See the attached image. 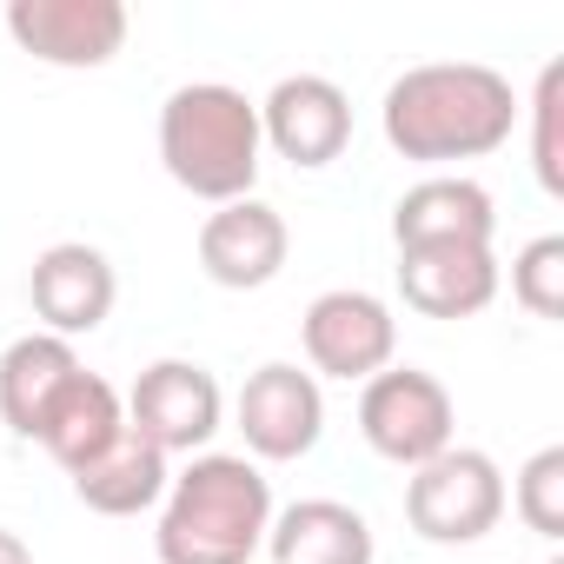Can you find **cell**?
<instances>
[{
  "instance_id": "6da1fadb",
  "label": "cell",
  "mask_w": 564,
  "mask_h": 564,
  "mask_svg": "<svg viewBox=\"0 0 564 564\" xmlns=\"http://www.w3.org/2000/svg\"><path fill=\"white\" fill-rule=\"evenodd\" d=\"M518 94L498 67L485 61H425V67H405L392 87H386V107H379V127H386V147L412 166H458V160H485L511 140L518 127Z\"/></svg>"
},
{
  "instance_id": "7a4b0ae2",
  "label": "cell",
  "mask_w": 564,
  "mask_h": 564,
  "mask_svg": "<svg viewBox=\"0 0 564 564\" xmlns=\"http://www.w3.org/2000/svg\"><path fill=\"white\" fill-rule=\"evenodd\" d=\"M272 485L246 452H199L160 498V564H252L265 551Z\"/></svg>"
},
{
  "instance_id": "3957f363",
  "label": "cell",
  "mask_w": 564,
  "mask_h": 564,
  "mask_svg": "<svg viewBox=\"0 0 564 564\" xmlns=\"http://www.w3.org/2000/svg\"><path fill=\"white\" fill-rule=\"evenodd\" d=\"M259 100L226 80H186L160 107V166L206 206L252 199L259 186Z\"/></svg>"
},
{
  "instance_id": "277c9868",
  "label": "cell",
  "mask_w": 564,
  "mask_h": 564,
  "mask_svg": "<svg viewBox=\"0 0 564 564\" xmlns=\"http://www.w3.org/2000/svg\"><path fill=\"white\" fill-rule=\"evenodd\" d=\"M359 438H366L386 465L419 471V465H432L438 452L458 445V405H452V392H445L432 372H419V366H386V372H372L366 392H359Z\"/></svg>"
},
{
  "instance_id": "5b68a950",
  "label": "cell",
  "mask_w": 564,
  "mask_h": 564,
  "mask_svg": "<svg viewBox=\"0 0 564 564\" xmlns=\"http://www.w3.org/2000/svg\"><path fill=\"white\" fill-rule=\"evenodd\" d=\"M505 518V471L478 445H452L405 478V524L425 544H478Z\"/></svg>"
},
{
  "instance_id": "8992f818",
  "label": "cell",
  "mask_w": 564,
  "mask_h": 564,
  "mask_svg": "<svg viewBox=\"0 0 564 564\" xmlns=\"http://www.w3.org/2000/svg\"><path fill=\"white\" fill-rule=\"evenodd\" d=\"M300 346H306V366L313 379H346V386H366L372 372L392 366L399 352V319L379 293L366 286H333L306 306L300 319Z\"/></svg>"
},
{
  "instance_id": "52a82bcc",
  "label": "cell",
  "mask_w": 564,
  "mask_h": 564,
  "mask_svg": "<svg viewBox=\"0 0 564 564\" xmlns=\"http://www.w3.org/2000/svg\"><path fill=\"white\" fill-rule=\"evenodd\" d=\"M226 419V392L199 359H153L127 392V425L166 458H199Z\"/></svg>"
},
{
  "instance_id": "ba28073f",
  "label": "cell",
  "mask_w": 564,
  "mask_h": 564,
  "mask_svg": "<svg viewBox=\"0 0 564 564\" xmlns=\"http://www.w3.org/2000/svg\"><path fill=\"white\" fill-rule=\"evenodd\" d=\"M232 419H239V438L252 458L265 465H293L319 445L326 432V392L306 366L293 359H272L259 372H246L239 399H232Z\"/></svg>"
},
{
  "instance_id": "9c48e42d",
  "label": "cell",
  "mask_w": 564,
  "mask_h": 564,
  "mask_svg": "<svg viewBox=\"0 0 564 564\" xmlns=\"http://www.w3.org/2000/svg\"><path fill=\"white\" fill-rule=\"evenodd\" d=\"M259 140L279 160H293L300 173L333 166L352 147V100H346V87L326 80V74H286L259 100Z\"/></svg>"
},
{
  "instance_id": "30bf717a",
  "label": "cell",
  "mask_w": 564,
  "mask_h": 564,
  "mask_svg": "<svg viewBox=\"0 0 564 564\" xmlns=\"http://www.w3.org/2000/svg\"><path fill=\"white\" fill-rule=\"evenodd\" d=\"M127 8L120 0H14L8 8V34L21 54H34L41 67H107L127 47Z\"/></svg>"
},
{
  "instance_id": "8fae6325",
  "label": "cell",
  "mask_w": 564,
  "mask_h": 564,
  "mask_svg": "<svg viewBox=\"0 0 564 564\" xmlns=\"http://www.w3.org/2000/svg\"><path fill=\"white\" fill-rule=\"evenodd\" d=\"M28 300H34V319L41 333L54 339H80V333H100L113 300H120V279H113V259L87 239H54L34 272H28Z\"/></svg>"
},
{
  "instance_id": "7c38bea8",
  "label": "cell",
  "mask_w": 564,
  "mask_h": 564,
  "mask_svg": "<svg viewBox=\"0 0 564 564\" xmlns=\"http://www.w3.org/2000/svg\"><path fill=\"white\" fill-rule=\"evenodd\" d=\"M286 252H293V232L279 219V206L265 199H232V206H213L206 226H199V272L226 293H259L286 272Z\"/></svg>"
},
{
  "instance_id": "4fadbf2b",
  "label": "cell",
  "mask_w": 564,
  "mask_h": 564,
  "mask_svg": "<svg viewBox=\"0 0 564 564\" xmlns=\"http://www.w3.org/2000/svg\"><path fill=\"white\" fill-rule=\"evenodd\" d=\"M399 293L419 319H478L498 300V252L471 239L399 246Z\"/></svg>"
},
{
  "instance_id": "5bb4252c",
  "label": "cell",
  "mask_w": 564,
  "mask_h": 564,
  "mask_svg": "<svg viewBox=\"0 0 564 564\" xmlns=\"http://www.w3.org/2000/svg\"><path fill=\"white\" fill-rule=\"evenodd\" d=\"M491 232H498V206L465 173H425L392 206V246H438V239L491 246Z\"/></svg>"
},
{
  "instance_id": "9a60e30c",
  "label": "cell",
  "mask_w": 564,
  "mask_h": 564,
  "mask_svg": "<svg viewBox=\"0 0 564 564\" xmlns=\"http://www.w3.org/2000/svg\"><path fill=\"white\" fill-rule=\"evenodd\" d=\"M265 551H272V564H372L379 557L366 511H352L339 498H300L286 511H272Z\"/></svg>"
},
{
  "instance_id": "2e32d148",
  "label": "cell",
  "mask_w": 564,
  "mask_h": 564,
  "mask_svg": "<svg viewBox=\"0 0 564 564\" xmlns=\"http://www.w3.org/2000/svg\"><path fill=\"white\" fill-rule=\"evenodd\" d=\"M80 372V352L54 333H28L14 339L8 352H0V425H8L14 438H41L54 399L74 386Z\"/></svg>"
},
{
  "instance_id": "e0dca14e",
  "label": "cell",
  "mask_w": 564,
  "mask_h": 564,
  "mask_svg": "<svg viewBox=\"0 0 564 564\" xmlns=\"http://www.w3.org/2000/svg\"><path fill=\"white\" fill-rule=\"evenodd\" d=\"M166 465H173V458H166L153 438H140V432L127 425L94 465L74 471V498H80L87 511H100V518H140V511H153V505L166 498V485H173Z\"/></svg>"
},
{
  "instance_id": "ac0fdd59",
  "label": "cell",
  "mask_w": 564,
  "mask_h": 564,
  "mask_svg": "<svg viewBox=\"0 0 564 564\" xmlns=\"http://www.w3.org/2000/svg\"><path fill=\"white\" fill-rule=\"evenodd\" d=\"M127 432V399L100 379V372H74V386L54 399V412H47V425H41V438L34 445H47V458L74 478L80 465H94L113 438Z\"/></svg>"
},
{
  "instance_id": "d6986e66",
  "label": "cell",
  "mask_w": 564,
  "mask_h": 564,
  "mask_svg": "<svg viewBox=\"0 0 564 564\" xmlns=\"http://www.w3.org/2000/svg\"><path fill=\"white\" fill-rule=\"evenodd\" d=\"M505 505L524 518V531H538V538H564V445H544V452H531L524 465H518V478H511V491H505Z\"/></svg>"
},
{
  "instance_id": "ffe728a7",
  "label": "cell",
  "mask_w": 564,
  "mask_h": 564,
  "mask_svg": "<svg viewBox=\"0 0 564 564\" xmlns=\"http://www.w3.org/2000/svg\"><path fill=\"white\" fill-rule=\"evenodd\" d=\"M524 113H531V173L557 199L564 193V61H544Z\"/></svg>"
},
{
  "instance_id": "44dd1931",
  "label": "cell",
  "mask_w": 564,
  "mask_h": 564,
  "mask_svg": "<svg viewBox=\"0 0 564 564\" xmlns=\"http://www.w3.org/2000/svg\"><path fill=\"white\" fill-rule=\"evenodd\" d=\"M511 300L531 319H564V232H544V239L518 246V259H511Z\"/></svg>"
},
{
  "instance_id": "7402d4cb",
  "label": "cell",
  "mask_w": 564,
  "mask_h": 564,
  "mask_svg": "<svg viewBox=\"0 0 564 564\" xmlns=\"http://www.w3.org/2000/svg\"><path fill=\"white\" fill-rule=\"evenodd\" d=\"M0 564H34L28 538H21V531H8V524H0Z\"/></svg>"
},
{
  "instance_id": "603a6c76",
  "label": "cell",
  "mask_w": 564,
  "mask_h": 564,
  "mask_svg": "<svg viewBox=\"0 0 564 564\" xmlns=\"http://www.w3.org/2000/svg\"><path fill=\"white\" fill-rule=\"evenodd\" d=\"M544 564H564V557H544Z\"/></svg>"
}]
</instances>
